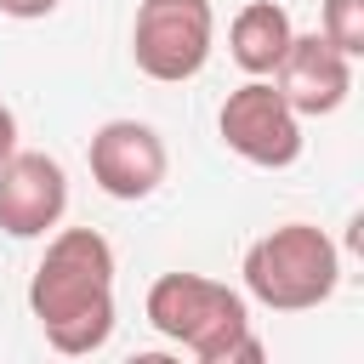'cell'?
<instances>
[{
    "mask_svg": "<svg viewBox=\"0 0 364 364\" xmlns=\"http://www.w3.org/2000/svg\"><path fill=\"white\" fill-rule=\"evenodd\" d=\"M28 313L57 353H97L114 336V245L97 228H63L28 279Z\"/></svg>",
    "mask_w": 364,
    "mask_h": 364,
    "instance_id": "obj_1",
    "label": "cell"
},
{
    "mask_svg": "<svg viewBox=\"0 0 364 364\" xmlns=\"http://www.w3.org/2000/svg\"><path fill=\"white\" fill-rule=\"evenodd\" d=\"M148 324L188 347L199 364H233V358H262V341L250 336V307L239 290L205 273H159L142 301Z\"/></svg>",
    "mask_w": 364,
    "mask_h": 364,
    "instance_id": "obj_2",
    "label": "cell"
},
{
    "mask_svg": "<svg viewBox=\"0 0 364 364\" xmlns=\"http://www.w3.org/2000/svg\"><path fill=\"white\" fill-rule=\"evenodd\" d=\"M341 284V250L313 222H284L245 250V290L273 313H307Z\"/></svg>",
    "mask_w": 364,
    "mask_h": 364,
    "instance_id": "obj_3",
    "label": "cell"
},
{
    "mask_svg": "<svg viewBox=\"0 0 364 364\" xmlns=\"http://www.w3.org/2000/svg\"><path fill=\"white\" fill-rule=\"evenodd\" d=\"M216 11L210 0H142L131 23V57L148 80L182 85L210 63Z\"/></svg>",
    "mask_w": 364,
    "mask_h": 364,
    "instance_id": "obj_4",
    "label": "cell"
},
{
    "mask_svg": "<svg viewBox=\"0 0 364 364\" xmlns=\"http://www.w3.org/2000/svg\"><path fill=\"white\" fill-rule=\"evenodd\" d=\"M216 131L239 159H250L262 171H284L301 159V114L279 97L273 80H245L239 91H228Z\"/></svg>",
    "mask_w": 364,
    "mask_h": 364,
    "instance_id": "obj_5",
    "label": "cell"
},
{
    "mask_svg": "<svg viewBox=\"0 0 364 364\" xmlns=\"http://www.w3.org/2000/svg\"><path fill=\"white\" fill-rule=\"evenodd\" d=\"M85 159H91V182L108 199H125V205L148 199L165 182V142L142 119H108V125H97Z\"/></svg>",
    "mask_w": 364,
    "mask_h": 364,
    "instance_id": "obj_6",
    "label": "cell"
},
{
    "mask_svg": "<svg viewBox=\"0 0 364 364\" xmlns=\"http://www.w3.org/2000/svg\"><path fill=\"white\" fill-rule=\"evenodd\" d=\"M68 210V176L51 154L34 148H11V159L0 165V228L11 239H40L63 222Z\"/></svg>",
    "mask_w": 364,
    "mask_h": 364,
    "instance_id": "obj_7",
    "label": "cell"
},
{
    "mask_svg": "<svg viewBox=\"0 0 364 364\" xmlns=\"http://www.w3.org/2000/svg\"><path fill=\"white\" fill-rule=\"evenodd\" d=\"M273 85L301 119L336 114L353 91V57L341 46H330L324 34H290V46L273 68Z\"/></svg>",
    "mask_w": 364,
    "mask_h": 364,
    "instance_id": "obj_8",
    "label": "cell"
},
{
    "mask_svg": "<svg viewBox=\"0 0 364 364\" xmlns=\"http://www.w3.org/2000/svg\"><path fill=\"white\" fill-rule=\"evenodd\" d=\"M290 34H296V23H290V11L279 0H250V6H239L233 28H228V51L250 80H267L279 68Z\"/></svg>",
    "mask_w": 364,
    "mask_h": 364,
    "instance_id": "obj_9",
    "label": "cell"
},
{
    "mask_svg": "<svg viewBox=\"0 0 364 364\" xmlns=\"http://www.w3.org/2000/svg\"><path fill=\"white\" fill-rule=\"evenodd\" d=\"M330 46H341L347 57L364 51V0H324V28H318Z\"/></svg>",
    "mask_w": 364,
    "mask_h": 364,
    "instance_id": "obj_10",
    "label": "cell"
},
{
    "mask_svg": "<svg viewBox=\"0 0 364 364\" xmlns=\"http://www.w3.org/2000/svg\"><path fill=\"white\" fill-rule=\"evenodd\" d=\"M63 0H0V11L6 17H17V23H34V17H51Z\"/></svg>",
    "mask_w": 364,
    "mask_h": 364,
    "instance_id": "obj_11",
    "label": "cell"
},
{
    "mask_svg": "<svg viewBox=\"0 0 364 364\" xmlns=\"http://www.w3.org/2000/svg\"><path fill=\"white\" fill-rule=\"evenodd\" d=\"M11 148H17V114L0 102V165L11 159Z\"/></svg>",
    "mask_w": 364,
    "mask_h": 364,
    "instance_id": "obj_12",
    "label": "cell"
}]
</instances>
